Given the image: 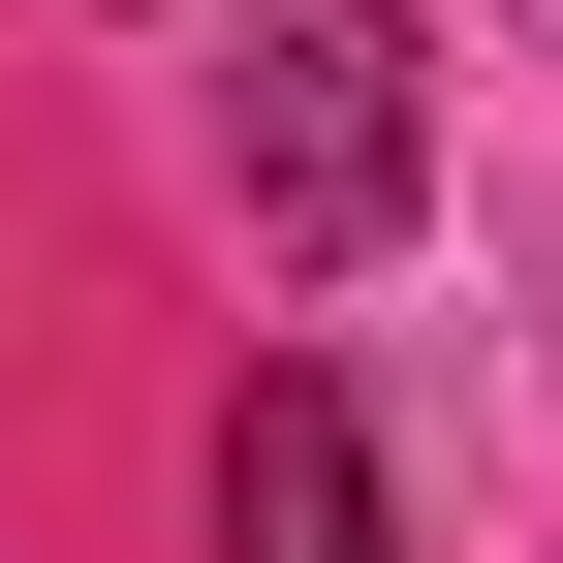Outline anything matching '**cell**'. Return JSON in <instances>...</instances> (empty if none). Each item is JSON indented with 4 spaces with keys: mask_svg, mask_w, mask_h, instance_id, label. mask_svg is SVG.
<instances>
[{
    "mask_svg": "<svg viewBox=\"0 0 563 563\" xmlns=\"http://www.w3.org/2000/svg\"><path fill=\"white\" fill-rule=\"evenodd\" d=\"M220 157H251V251L344 282L407 220V157H439V95H407V0H251L220 32Z\"/></svg>",
    "mask_w": 563,
    "mask_h": 563,
    "instance_id": "6da1fadb",
    "label": "cell"
},
{
    "mask_svg": "<svg viewBox=\"0 0 563 563\" xmlns=\"http://www.w3.org/2000/svg\"><path fill=\"white\" fill-rule=\"evenodd\" d=\"M220 563H376V439H344V376H251V439H220Z\"/></svg>",
    "mask_w": 563,
    "mask_h": 563,
    "instance_id": "7a4b0ae2",
    "label": "cell"
}]
</instances>
